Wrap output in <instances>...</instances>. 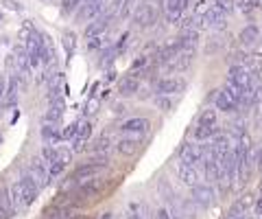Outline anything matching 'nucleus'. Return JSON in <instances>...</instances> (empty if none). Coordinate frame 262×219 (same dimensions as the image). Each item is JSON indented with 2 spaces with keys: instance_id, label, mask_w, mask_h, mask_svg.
Returning a JSON list of instances; mask_svg holds the SVG:
<instances>
[{
  "instance_id": "obj_19",
  "label": "nucleus",
  "mask_w": 262,
  "mask_h": 219,
  "mask_svg": "<svg viewBox=\"0 0 262 219\" xmlns=\"http://www.w3.org/2000/svg\"><path fill=\"white\" fill-rule=\"evenodd\" d=\"M140 90V79L138 75H125L118 81V94L120 96H131Z\"/></svg>"
},
{
  "instance_id": "obj_13",
  "label": "nucleus",
  "mask_w": 262,
  "mask_h": 219,
  "mask_svg": "<svg viewBox=\"0 0 262 219\" xmlns=\"http://www.w3.org/2000/svg\"><path fill=\"white\" fill-rule=\"evenodd\" d=\"M105 7H107V0H85V5L81 7V11L77 13V18H79L81 22L96 20L98 15L103 13Z\"/></svg>"
},
{
  "instance_id": "obj_23",
  "label": "nucleus",
  "mask_w": 262,
  "mask_h": 219,
  "mask_svg": "<svg viewBox=\"0 0 262 219\" xmlns=\"http://www.w3.org/2000/svg\"><path fill=\"white\" fill-rule=\"evenodd\" d=\"M110 147H112V136L110 134H103V136H98V138H96L92 151L94 153H107Z\"/></svg>"
},
{
  "instance_id": "obj_20",
  "label": "nucleus",
  "mask_w": 262,
  "mask_h": 219,
  "mask_svg": "<svg viewBox=\"0 0 262 219\" xmlns=\"http://www.w3.org/2000/svg\"><path fill=\"white\" fill-rule=\"evenodd\" d=\"M42 141H44L46 147H55L59 141H63L61 138V129L57 127V123H44V127H42Z\"/></svg>"
},
{
  "instance_id": "obj_26",
  "label": "nucleus",
  "mask_w": 262,
  "mask_h": 219,
  "mask_svg": "<svg viewBox=\"0 0 262 219\" xmlns=\"http://www.w3.org/2000/svg\"><path fill=\"white\" fill-rule=\"evenodd\" d=\"M103 46H107V37H105V33L88 39V48H90V51H98V48H103Z\"/></svg>"
},
{
  "instance_id": "obj_38",
  "label": "nucleus",
  "mask_w": 262,
  "mask_h": 219,
  "mask_svg": "<svg viewBox=\"0 0 262 219\" xmlns=\"http://www.w3.org/2000/svg\"><path fill=\"white\" fill-rule=\"evenodd\" d=\"M101 219H114V217H112V213H105V215H103Z\"/></svg>"
},
{
  "instance_id": "obj_33",
  "label": "nucleus",
  "mask_w": 262,
  "mask_h": 219,
  "mask_svg": "<svg viewBox=\"0 0 262 219\" xmlns=\"http://www.w3.org/2000/svg\"><path fill=\"white\" fill-rule=\"evenodd\" d=\"M7 77L5 75H0V99H5V92H7Z\"/></svg>"
},
{
  "instance_id": "obj_25",
  "label": "nucleus",
  "mask_w": 262,
  "mask_h": 219,
  "mask_svg": "<svg viewBox=\"0 0 262 219\" xmlns=\"http://www.w3.org/2000/svg\"><path fill=\"white\" fill-rule=\"evenodd\" d=\"M136 0H122L120 3V11H118V20H125V18H129L131 13L136 11Z\"/></svg>"
},
{
  "instance_id": "obj_15",
  "label": "nucleus",
  "mask_w": 262,
  "mask_h": 219,
  "mask_svg": "<svg viewBox=\"0 0 262 219\" xmlns=\"http://www.w3.org/2000/svg\"><path fill=\"white\" fill-rule=\"evenodd\" d=\"M214 105H216V110L221 112H225V114H232V112H236L241 108L238 101L232 96V92L227 90V88H223V90H219L216 92V99H214Z\"/></svg>"
},
{
  "instance_id": "obj_22",
  "label": "nucleus",
  "mask_w": 262,
  "mask_h": 219,
  "mask_svg": "<svg viewBox=\"0 0 262 219\" xmlns=\"http://www.w3.org/2000/svg\"><path fill=\"white\" fill-rule=\"evenodd\" d=\"M260 39V29L253 27V24H247L243 31H241V44L243 46H256Z\"/></svg>"
},
{
  "instance_id": "obj_14",
  "label": "nucleus",
  "mask_w": 262,
  "mask_h": 219,
  "mask_svg": "<svg viewBox=\"0 0 262 219\" xmlns=\"http://www.w3.org/2000/svg\"><path fill=\"white\" fill-rule=\"evenodd\" d=\"M142 147V136H131V134H122V138L116 143V149L120 156H136Z\"/></svg>"
},
{
  "instance_id": "obj_1",
  "label": "nucleus",
  "mask_w": 262,
  "mask_h": 219,
  "mask_svg": "<svg viewBox=\"0 0 262 219\" xmlns=\"http://www.w3.org/2000/svg\"><path fill=\"white\" fill-rule=\"evenodd\" d=\"M39 184L33 180V175L27 171L18 182H13L11 184V202H13V208L15 210H22V208H29L33 202H35V197L39 195Z\"/></svg>"
},
{
  "instance_id": "obj_10",
  "label": "nucleus",
  "mask_w": 262,
  "mask_h": 219,
  "mask_svg": "<svg viewBox=\"0 0 262 219\" xmlns=\"http://www.w3.org/2000/svg\"><path fill=\"white\" fill-rule=\"evenodd\" d=\"M227 11H223L219 5H210V9L203 15V24L206 29H212V31H221L225 29V22H227Z\"/></svg>"
},
{
  "instance_id": "obj_32",
  "label": "nucleus",
  "mask_w": 262,
  "mask_h": 219,
  "mask_svg": "<svg viewBox=\"0 0 262 219\" xmlns=\"http://www.w3.org/2000/svg\"><path fill=\"white\" fill-rule=\"evenodd\" d=\"M155 217H158V219H173V215H170L168 208H160L158 213H155Z\"/></svg>"
},
{
  "instance_id": "obj_16",
  "label": "nucleus",
  "mask_w": 262,
  "mask_h": 219,
  "mask_svg": "<svg viewBox=\"0 0 262 219\" xmlns=\"http://www.w3.org/2000/svg\"><path fill=\"white\" fill-rule=\"evenodd\" d=\"M77 123H79V132H77V138L72 141V151H83L90 136H92V123L88 118H81Z\"/></svg>"
},
{
  "instance_id": "obj_24",
  "label": "nucleus",
  "mask_w": 262,
  "mask_h": 219,
  "mask_svg": "<svg viewBox=\"0 0 262 219\" xmlns=\"http://www.w3.org/2000/svg\"><path fill=\"white\" fill-rule=\"evenodd\" d=\"M61 44H63L66 55H68V57H72V53H75V48H77V35L72 33V31H70V33H63Z\"/></svg>"
},
{
  "instance_id": "obj_8",
  "label": "nucleus",
  "mask_w": 262,
  "mask_h": 219,
  "mask_svg": "<svg viewBox=\"0 0 262 219\" xmlns=\"http://www.w3.org/2000/svg\"><path fill=\"white\" fill-rule=\"evenodd\" d=\"M192 202L196 204V208H201V210L210 208L216 202L214 186H210V184H196L194 189H192Z\"/></svg>"
},
{
  "instance_id": "obj_5",
  "label": "nucleus",
  "mask_w": 262,
  "mask_h": 219,
  "mask_svg": "<svg viewBox=\"0 0 262 219\" xmlns=\"http://www.w3.org/2000/svg\"><path fill=\"white\" fill-rule=\"evenodd\" d=\"M208 145H196V143H186L179 149V162H184L188 167H201L203 158H206Z\"/></svg>"
},
{
  "instance_id": "obj_18",
  "label": "nucleus",
  "mask_w": 262,
  "mask_h": 219,
  "mask_svg": "<svg viewBox=\"0 0 262 219\" xmlns=\"http://www.w3.org/2000/svg\"><path fill=\"white\" fill-rule=\"evenodd\" d=\"M63 110H66V101L61 99V96L53 99L51 105H48V112L44 114V123H57L59 125V121L63 116Z\"/></svg>"
},
{
  "instance_id": "obj_31",
  "label": "nucleus",
  "mask_w": 262,
  "mask_h": 219,
  "mask_svg": "<svg viewBox=\"0 0 262 219\" xmlns=\"http://www.w3.org/2000/svg\"><path fill=\"white\" fill-rule=\"evenodd\" d=\"M61 3H63V11H75L81 5V0H61Z\"/></svg>"
},
{
  "instance_id": "obj_9",
  "label": "nucleus",
  "mask_w": 262,
  "mask_h": 219,
  "mask_svg": "<svg viewBox=\"0 0 262 219\" xmlns=\"http://www.w3.org/2000/svg\"><path fill=\"white\" fill-rule=\"evenodd\" d=\"M29 173L33 175V180L39 184V189L48 186V182L53 180V177H51V169H48V165L44 162V158H33L31 165H29Z\"/></svg>"
},
{
  "instance_id": "obj_37",
  "label": "nucleus",
  "mask_w": 262,
  "mask_h": 219,
  "mask_svg": "<svg viewBox=\"0 0 262 219\" xmlns=\"http://www.w3.org/2000/svg\"><path fill=\"white\" fill-rule=\"evenodd\" d=\"M127 219H142V215L140 213H138V210L134 208V210H131V213H129V217Z\"/></svg>"
},
{
  "instance_id": "obj_30",
  "label": "nucleus",
  "mask_w": 262,
  "mask_h": 219,
  "mask_svg": "<svg viewBox=\"0 0 262 219\" xmlns=\"http://www.w3.org/2000/svg\"><path fill=\"white\" fill-rule=\"evenodd\" d=\"M155 105H158L160 110L168 112L170 108H173V99H170V96H158V99H155Z\"/></svg>"
},
{
  "instance_id": "obj_29",
  "label": "nucleus",
  "mask_w": 262,
  "mask_h": 219,
  "mask_svg": "<svg viewBox=\"0 0 262 219\" xmlns=\"http://www.w3.org/2000/svg\"><path fill=\"white\" fill-rule=\"evenodd\" d=\"M33 33H35V27H33V24H31V22H24L18 35H20V39H22V42H27V39H29V37H31Z\"/></svg>"
},
{
  "instance_id": "obj_21",
  "label": "nucleus",
  "mask_w": 262,
  "mask_h": 219,
  "mask_svg": "<svg viewBox=\"0 0 262 219\" xmlns=\"http://www.w3.org/2000/svg\"><path fill=\"white\" fill-rule=\"evenodd\" d=\"M110 20L105 18V15H101V18H96V20H92L85 27V39H90V37H96V35H101V33H105V31H107V27H110Z\"/></svg>"
},
{
  "instance_id": "obj_4",
  "label": "nucleus",
  "mask_w": 262,
  "mask_h": 219,
  "mask_svg": "<svg viewBox=\"0 0 262 219\" xmlns=\"http://www.w3.org/2000/svg\"><path fill=\"white\" fill-rule=\"evenodd\" d=\"M155 5L158 3H153V0H142V3L136 7L134 24L138 29H149V27L155 24V20H158V7Z\"/></svg>"
},
{
  "instance_id": "obj_12",
  "label": "nucleus",
  "mask_w": 262,
  "mask_h": 219,
  "mask_svg": "<svg viewBox=\"0 0 262 219\" xmlns=\"http://www.w3.org/2000/svg\"><path fill=\"white\" fill-rule=\"evenodd\" d=\"M149 129H151V121L144 118V116H134V118H129L120 125V132L131 134V136H144Z\"/></svg>"
},
{
  "instance_id": "obj_36",
  "label": "nucleus",
  "mask_w": 262,
  "mask_h": 219,
  "mask_svg": "<svg viewBox=\"0 0 262 219\" xmlns=\"http://www.w3.org/2000/svg\"><path fill=\"white\" fill-rule=\"evenodd\" d=\"M256 162H258V169L262 171V145H260L258 151H256Z\"/></svg>"
},
{
  "instance_id": "obj_17",
  "label": "nucleus",
  "mask_w": 262,
  "mask_h": 219,
  "mask_svg": "<svg viewBox=\"0 0 262 219\" xmlns=\"http://www.w3.org/2000/svg\"><path fill=\"white\" fill-rule=\"evenodd\" d=\"M177 177L182 180V184L190 186V189H194L199 184V171H196V167H188L184 162H177Z\"/></svg>"
},
{
  "instance_id": "obj_2",
  "label": "nucleus",
  "mask_w": 262,
  "mask_h": 219,
  "mask_svg": "<svg viewBox=\"0 0 262 219\" xmlns=\"http://www.w3.org/2000/svg\"><path fill=\"white\" fill-rule=\"evenodd\" d=\"M194 141H210L214 138V136H219V114L216 110H203L199 118H196V127H194Z\"/></svg>"
},
{
  "instance_id": "obj_7",
  "label": "nucleus",
  "mask_w": 262,
  "mask_h": 219,
  "mask_svg": "<svg viewBox=\"0 0 262 219\" xmlns=\"http://www.w3.org/2000/svg\"><path fill=\"white\" fill-rule=\"evenodd\" d=\"M103 186H105V180H101V177H96V180H90L85 184L77 186L75 197H77L79 204H83V202H92V200H96L98 195H101Z\"/></svg>"
},
{
  "instance_id": "obj_28",
  "label": "nucleus",
  "mask_w": 262,
  "mask_h": 219,
  "mask_svg": "<svg viewBox=\"0 0 262 219\" xmlns=\"http://www.w3.org/2000/svg\"><path fill=\"white\" fill-rule=\"evenodd\" d=\"M98 105H101V99H96V96L92 94L88 99V103H85V116H90V114H96V110H98Z\"/></svg>"
},
{
  "instance_id": "obj_11",
  "label": "nucleus",
  "mask_w": 262,
  "mask_h": 219,
  "mask_svg": "<svg viewBox=\"0 0 262 219\" xmlns=\"http://www.w3.org/2000/svg\"><path fill=\"white\" fill-rule=\"evenodd\" d=\"M188 7H190V0H164V15L170 24H177Z\"/></svg>"
},
{
  "instance_id": "obj_27",
  "label": "nucleus",
  "mask_w": 262,
  "mask_h": 219,
  "mask_svg": "<svg viewBox=\"0 0 262 219\" xmlns=\"http://www.w3.org/2000/svg\"><path fill=\"white\" fill-rule=\"evenodd\" d=\"M77 132H79V123H72V125L61 129V138L63 141H75L77 138Z\"/></svg>"
},
{
  "instance_id": "obj_3",
  "label": "nucleus",
  "mask_w": 262,
  "mask_h": 219,
  "mask_svg": "<svg viewBox=\"0 0 262 219\" xmlns=\"http://www.w3.org/2000/svg\"><path fill=\"white\" fill-rule=\"evenodd\" d=\"M227 81L236 88H241L245 94H251L253 99H256V88H253V77L247 66H243V64H236V66L229 68L227 72Z\"/></svg>"
},
{
  "instance_id": "obj_34",
  "label": "nucleus",
  "mask_w": 262,
  "mask_h": 219,
  "mask_svg": "<svg viewBox=\"0 0 262 219\" xmlns=\"http://www.w3.org/2000/svg\"><path fill=\"white\" fill-rule=\"evenodd\" d=\"M144 64H146V57H144V55H142V57H140V59H136L134 64H131V70H136V68H142V66H144Z\"/></svg>"
},
{
  "instance_id": "obj_6",
  "label": "nucleus",
  "mask_w": 262,
  "mask_h": 219,
  "mask_svg": "<svg viewBox=\"0 0 262 219\" xmlns=\"http://www.w3.org/2000/svg\"><path fill=\"white\" fill-rule=\"evenodd\" d=\"M186 90V79L184 77H162L155 81V92L158 96H173V94H179Z\"/></svg>"
},
{
  "instance_id": "obj_35",
  "label": "nucleus",
  "mask_w": 262,
  "mask_h": 219,
  "mask_svg": "<svg viewBox=\"0 0 262 219\" xmlns=\"http://www.w3.org/2000/svg\"><path fill=\"white\" fill-rule=\"evenodd\" d=\"M256 215L262 217V193H260V197L256 200Z\"/></svg>"
}]
</instances>
